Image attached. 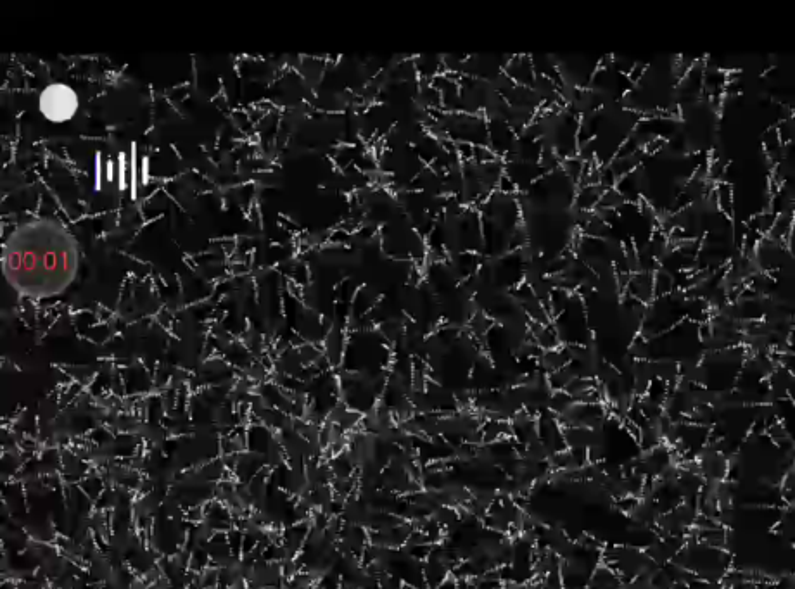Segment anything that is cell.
<instances>
[{
  "mask_svg": "<svg viewBox=\"0 0 795 589\" xmlns=\"http://www.w3.org/2000/svg\"><path fill=\"white\" fill-rule=\"evenodd\" d=\"M80 268V246L63 223L39 218L23 223L7 237L2 270L14 291L26 298L63 294Z\"/></svg>",
  "mask_w": 795,
  "mask_h": 589,
  "instance_id": "1",
  "label": "cell"
},
{
  "mask_svg": "<svg viewBox=\"0 0 795 589\" xmlns=\"http://www.w3.org/2000/svg\"><path fill=\"white\" fill-rule=\"evenodd\" d=\"M39 109L52 123L71 120L78 111L77 92L66 83H52L40 94Z\"/></svg>",
  "mask_w": 795,
  "mask_h": 589,
  "instance_id": "2",
  "label": "cell"
},
{
  "mask_svg": "<svg viewBox=\"0 0 795 589\" xmlns=\"http://www.w3.org/2000/svg\"><path fill=\"white\" fill-rule=\"evenodd\" d=\"M771 218H773V216L761 215V220H771ZM764 223H766V228H770V230H771V227H773V223H775V222H773V223L764 222ZM761 225H763V222H757V227L761 228ZM757 227H756V230H757Z\"/></svg>",
  "mask_w": 795,
  "mask_h": 589,
  "instance_id": "3",
  "label": "cell"
}]
</instances>
